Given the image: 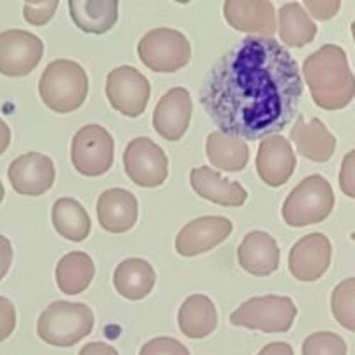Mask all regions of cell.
I'll return each instance as SVG.
<instances>
[{
  "label": "cell",
  "mask_w": 355,
  "mask_h": 355,
  "mask_svg": "<svg viewBox=\"0 0 355 355\" xmlns=\"http://www.w3.org/2000/svg\"><path fill=\"white\" fill-rule=\"evenodd\" d=\"M302 94L300 68L286 47L246 37L211 66L200 101L218 132L259 141L291 123Z\"/></svg>",
  "instance_id": "1"
},
{
  "label": "cell",
  "mask_w": 355,
  "mask_h": 355,
  "mask_svg": "<svg viewBox=\"0 0 355 355\" xmlns=\"http://www.w3.org/2000/svg\"><path fill=\"white\" fill-rule=\"evenodd\" d=\"M302 73L312 99L322 110L336 111L352 103L355 80L345 51L338 45L326 44L309 55Z\"/></svg>",
  "instance_id": "2"
},
{
  "label": "cell",
  "mask_w": 355,
  "mask_h": 355,
  "mask_svg": "<svg viewBox=\"0 0 355 355\" xmlns=\"http://www.w3.org/2000/svg\"><path fill=\"white\" fill-rule=\"evenodd\" d=\"M38 92L49 110L71 113L78 110L89 94V76L82 64L69 59L49 62L38 83Z\"/></svg>",
  "instance_id": "3"
},
{
  "label": "cell",
  "mask_w": 355,
  "mask_h": 355,
  "mask_svg": "<svg viewBox=\"0 0 355 355\" xmlns=\"http://www.w3.org/2000/svg\"><path fill=\"white\" fill-rule=\"evenodd\" d=\"M92 328L94 314L89 305L62 300L49 305L37 322V333L42 342L64 349L89 336Z\"/></svg>",
  "instance_id": "4"
},
{
  "label": "cell",
  "mask_w": 355,
  "mask_h": 355,
  "mask_svg": "<svg viewBox=\"0 0 355 355\" xmlns=\"http://www.w3.org/2000/svg\"><path fill=\"white\" fill-rule=\"evenodd\" d=\"M335 193L322 175H309L295 187L283 203V218L290 227L319 224L331 215Z\"/></svg>",
  "instance_id": "5"
},
{
  "label": "cell",
  "mask_w": 355,
  "mask_h": 355,
  "mask_svg": "<svg viewBox=\"0 0 355 355\" xmlns=\"http://www.w3.org/2000/svg\"><path fill=\"white\" fill-rule=\"evenodd\" d=\"M297 305L290 297H266L250 298L239 305L231 314L229 321L232 326L253 329L262 333H286L293 326L297 318Z\"/></svg>",
  "instance_id": "6"
},
{
  "label": "cell",
  "mask_w": 355,
  "mask_h": 355,
  "mask_svg": "<svg viewBox=\"0 0 355 355\" xmlns=\"http://www.w3.org/2000/svg\"><path fill=\"white\" fill-rule=\"evenodd\" d=\"M137 54L151 71L175 73L191 61V44L173 28H156L141 38Z\"/></svg>",
  "instance_id": "7"
},
{
  "label": "cell",
  "mask_w": 355,
  "mask_h": 355,
  "mask_svg": "<svg viewBox=\"0 0 355 355\" xmlns=\"http://www.w3.org/2000/svg\"><path fill=\"white\" fill-rule=\"evenodd\" d=\"M71 162L76 172L82 175H104L114 162L113 135L97 123L82 127L73 135Z\"/></svg>",
  "instance_id": "8"
},
{
  "label": "cell",
  "mask_w": 355,
  "mask_h": 355,
  "mask_svg": "<svg viewBox=\"0 0 355 355\" xmlns=\"http://www.w3.org/2000/svg\"><path fill=\"white\" fill-rule=\"evenodd\" d=\"M106 96L111 106L123 116L137 118L148 107L151 83L139 69L132 66H118L107 75Z\"/></svg>",
  "instance_id": "9"
},
{
  "label": "cell",
  "mask_w": 355,
  "mask_h": 355,
  "mask_svg": "<svg viewBox=\"0 0 355 355\" xmlns=\"http://www.w3.org/2000/svg\"><path fill=\"white\" fill-rule=\"evenodd\" d=\"M123 165L128 179L141 187H158L168 177L165 151L148 137H137L128 142L123 153Z\"/></svg>",
  "instance_id": "10"
},
{
  "label": "cell",
  "mask_w": 355,
  "mask_h": 355,
  "mask_svg": "<svg viewBox=\"0 0 355 355\" xmlns=\"http://www.w3.org/2000/svg\"><path fill=\"white\" fill-rule=\"evenodd\" d=\"M44 42L26 30H7L0 33V73L9 78L26 76L40 64Z\"/></svg>",
  "instance_id": "11"
},
{
  "label": "cell",
  "mask_w": 355,
  "mask_h": 355,
  "mask_svg": "<svg viewBox=\"0 0 355 355\" xmlns=\"http://www.w3.org/2000/svg\"><path fill=\"white\" fill-rule=\"evenodd\" d=\"M331 241L321 232L307 234L293 245L288 259V267L295 279L314 283L324 276L331 263Z\"/></svg>",
  "instance_id": "12"
},
{
  "label": "cell",
  "mask_w": 355,
  "mask_h": 355,
  "mask_svg": "<svg viewBox=\"0 0 355 355\" xmlns=\"http://www.w3.org/2000/svg\"><path fill=\"white\" fill-rule=\"evenodd\" d=\"M7 177L17 194L42 196L54 186L55 166L49 156L31 151L10 163Z\"/></svg>",
  "instance_id": "13"
},
{
  "label": "cell",
  "mask_w": 355,
  "mask_h": 355,
  "mask_svg": "<svg viewBox=\"0 0 355 355\" xmlns=\"http://www.w3.org/2000/svg\"><path fill=\"white\" fill-rule=\"evenodd\" d=\"M231 232L232 222L227 217H200L180 229L175 239V250L180 257H198L225 241Z\"/></svg>",
  "instance_id": "14"
},
{
  "label": "cell",
  "mask_w": 355,
  "mask_h": 355,
  "mask_svg": "<svg viewBox=\"0 0 355 355\" xmlns=\"http://www.w3.org/2000/svg\"><path fill=\"white\" fill-rule=\"evenodd\" d=\"M225 21L234 30L252 37L274 38L276 33V9L267 0H227L224 3Z\"/></svg>",
  "instance_id": "15"
},
{
  "label": "cell",
  "mask_w": 355,
  "mask_h": 355,
  "mask_svg": "<svg viewBox=\"0 0 355 355\" xmlns=\"http://www.w3.org/2000/svg\"><path fill=\"white\" fill-rule=\"evenodd\" d=\"M193 116V99L184 87H173L158 101L153 114L156 134L166 141H180Z\"/></svg>",
  "instance_id": "16"
},
{
  "label": "cell",
  "mask_w": 355,
  "mask_h": 355,
  "mask_svg": "<svg viewBox=\"0 0 355 355\" xmlns=\"http://www.w3.org/2000/svg\"><path fill=\"white\" fill-rule=\"evenodd\" d=\"M297 166V156L290 141L281 135L263 137L257 155V172L270 187H281L291 179Z\"/></svg>",
  "instance_id": "17"
},
{
  "label": "cell",
  "mask_w": 355,
  "mask_h": 355,
  "mask_svg": "<svg viewBox=\"0 0 355 355\" xmlns=\"http://www.w3.org/2000/svg\"><path fill=\"white\" fill-rule=\"evenodd\" d=\"M137 198L127 189L111 187L97 200V220L104 231L111 234H121L130 231L137 222Z\"/></svg>",
  "instance_id": "18"
},
{
  "label": "cell",
  "mask_w": 355,
  "mask_h": 355,
  "mask_svg": "<svg viewBox=\"0 0 355 355\" xmlns=\"http://www.w3.org/2000/svg\"><path fill=\"white\" fill-rule=\"evenodd\" d=\"M281 252L277 241L263 231L245 236L238 248L239 266L252 276L266 277L279 269Z\"/></svg>",
  "instance_id": "19"
},
{
  "label": "cell",
  "mask_w": 355,
  "mask_h": 355,
  "mask_svg": "<svg viewBox=\"0 0 355 355\" xmlns=\"http://www.w3.org/2000/svg\"><path fill=\"white\" fill-rule=\"evenodd\" d=\"M290 139L304 158L315 163L328 162L336 149V137L319 118L305 120L300 114L297 125L291 128Z\"/></svg>",
  "instance_id": "20"
},
{
  "label": "cell",
  "mask_w": 355,
  "mask_h": 355,
  "mask_svg": "<svg viewBox=\"0 0 355 355\" xmlns=\"http://www.w3.org/2000/svg\"><path fill=\"white\" fill-rule=\"evenodd\" d=\"M191 186L198 196L220 207H243L248 200V193L241 184L224 179L210 166L191 170Z\"/></svg>",
  "instance_id": "21"
},
{
  "label": "cell",
  "mask_w": 355,
  "mask_h": 355,
  "mask_svg": "<svg viewBox=\"0 0 355 355\" xmlns=\"http://www.w3.org/2000/svg\"><path fill=\"white\" fill-rule=\"evenodd\" d=\"M156 272L144 259H127L114 269L113 284L118 293L127 300H144L153 291Z\"/></svg>",
  "instance_id": "22"
},
{
  "label": "cell",
  "mask_w": 355,
  "mask_h": 355,
  "mask_svg": "<svg viewBox=\"0 0 355 355\" xmlns=\"http://www.w3.org/2000/svg\"><path fill=\"white\" fill-rule=\"evenodd\" d=\"M69 14L85 33H107L118 21L116 0H69Z\"/></svg>",
  "instance_id": "23"
},
{
  "label": "cell",
  "mask_w": 355,
  "mask_h": 355,
  "mask_svg": "<svg viewBox=\"0 0 355 355\" xmlns=\"http://www.w3.org/2000/svg\"><path fill=\"white\" fill-rule=\"evenodd\" d=\"M217 309L205 295H193L180 305L179 328L187 338H207L217 329Z\"/></svg>",
  "instance_id": "24"
},
{
  "label": "cell",
  "mask_w": 355,
  "mask_h": 355,
  "mask_svg": "<svg viewBox=\"0 0 355 355\" xmlns=\"http://www.w3.org/2000/svg\"><path fill=\"white\" fill-rule=\"evenodd\" d=\"M279 37L286 47L300 49L314 42L318 26L307 10L298 2H288L279 7Z\"/></svg>",
  "instance_id": "25"
},
{
  "label": "cell",
  "mask_w": 355,
  "mask_h": 355,
  "mask_svg": "<svg viewBox=\"0 0 355 355\" xmlns=\"http://www.w3.org/2000/svg\"><path fill=\"white\" fill-rule=\"evenodd\" d=\"M96 276L92 259L83 252H71L62 257L55 267V281L62 293H83Z\"/></svg>",
  "instance_id": "26"
},
{
  "label": "cell",
  "mask_w": 355,
  "mask_h": 355,
  "mask_svg": "<svg viewBox=\"0 0 355 355\" xmlns=\"http://www.w3.org/2000/svg\"><path fill=\"white\" fill-rule=\"evenodd\" d=\"M52 224L59 236L82 243L90 234V217L82 203L73 198H59L52 207Z\"/></svg>",
  "instance_id": "27"
},
{
  "label": "cell",
  "mask_w": 355,
  "mask_h": 355,
  "mask_svg": "<svg viewBox=\"0 0 355 355\" xmlns=\"http://www.w3.org/2000/svg\"><path fill=\"white\" fill-rule=\"evenodd\" d=\"M207 156L210 163L225 172H239L250 162V148L241 139L222 132H211L207 139Z\"/></svg>",
  "instance_id": "28"
},
{
  "label": "cell",
  "mask_w": 355,
  "mask_h": 355,
  "mask_svg": "<svg viewBox=\"0 0 355 355\" xmlns=\"http://www.w3.org/2000/svg\"><path fill=\"white\" fill-rule=\"evenodd\" d=\"M333 315L340 326L354 331L355 328V279L342 281L331 295Z\"/></svg>",
  "instance_id": "29"
},
{
  "label": "cell",
  "mask_w": 355,
  "mask_h": 355,
  "mask_svg": "<svg viewBox=\"0 0 355 355\" xmlns=\"http://www.w3.org/2000/svg\"><path fill=\"white\" fill-rule=\"evenodd\" d=\"M302 355H347V343L336 333L318 331L305 338Z\"/></svg>",
  "instance_id": "30"
},
{
  "label": "cell",
  "mask_w": 355,
  "mask_h": 355,
  "mask_svg": "<svg viewBox=\"0 0 355 355\" xmlns=\"http://www.w3.org/2000/svg\"><path fill=\"white\" fill-rule=\"evenodd\" d=\"M139 355H191L187 347L170 336H158L144 343Z\"/></svg>",
  "instance_id": "31"
},
{
  "label": "cell",
  "mask_w": 355,
  "mask_h": 355,
  "mask_svg": "<svg viewBox=\"0 0 355 355\" xmlns=\"http://www.w3.org/2000/svg\"><path fill=\"white\" fill-rule=\"evenodd\" d=\"M58 7H59V2H55V0H52V2H37V3L26 2L23 6L24 19H26L30 24H33V26H44V24H47L49 21L54 17Z\"/></svg>",
  "instance_id": "32"
},
{
  "label": "cell",
  "mask_w": 355,
  "mask_h": 355,
  "mask_svg": "<svg viewBox=\"0 0 355 355\" xmlns=\"http://www.w3.org/2000/svg\"><path fill=\"white\" fill-rule=\"evenodd\" d=\"M340 0H305L302 3L305 10H309V16H314L319 21H328L335 17L340 9Z\"/></svg>",
  "instance_id": "33"
},
{
  "label": "cell",
  "mask_w": 355,
  "mask_h": 355,
  "mask_svg": "<svg viewBox=\"0 0 355 355\" xmlns=\"http://www.w3.org/2000/svg\"><path fill=\"white\" fill-rule=\"evenodd\" d=\"M16 329V307L6 297H0V342L9 338Z\"/></svg>",
  "instance_id": "34"
},
{
  "label": "cell",
  "mask_w": 355,
  "mask_h": 355,
  "mask_svg": "<svg viewBox=\"0 0 355 355\" xmlns=\"http://www.w3.org/2000/svg\"><path fill=\"white\" fill-rule=\"evenodd\" d=\"M354 166H355V151H350L349 155L345 156V159H343L342 170H340V186H342V191L349 198H355Z\"/></svg>",
  "instance_id": "35"
},
{
  "label": "cell",
  "mask_w": 355,
  "mask_h": 355,
  "mask_svg": "<svg viewBox=\"0 0 355 355\" xmlns=\"http://www.w3.org/2000/svg\"><path fill=\"white\" fill-rule=\"evenodd\" d=\"M12 245H10V241L6 236L0 234V281L9 272V267L12 263Z\"/></svg>",
  "instance_id": "36"
},
{
  "label": "cell",
  "mask_w": 355,
  "mask_h": 355,
  "mask_svg": "<svg viewBox=\"0 0 355 355\" xmlns=\"http://www.w3.org/2000/svg\"><path fill=\"white\" fill-rule=\"evenodd\" d=\"M78 355H118V352L114 347L110 345V343L92 342L87 343V345L80 350Z\"/></svg>",
  "instance_id": "37"
},
{
  "label": "cell",
  "mask_w": 355,
  "mask_h": 355,
  "mask_svg": "<svg viewBox=\"0 0 355 355\" xmlns=\"http://www.w3.org/2000/svg\"><path fill=\"white\" fill-rule=\"evenodd\" d=\"M259 355H295V352L293 349H291L290 343L274 342L263 347V349L259 352Z\"/></svg>",
  "instance_id": "38"
},
{
  "label": "cell",
  "mask_w": 355,
  "mask_h": 355,
  "mask_svg": "<svg viewBox=\"0 0 355 355\" xmlns=\"http://www.w3.org/2000/svg\"><path fill=\"white\" fill-rule=\"evenodd\" d=\"M10 144V128L6 121L0 118V156L6 153V149L9 148Z\"/></svg>",
  "instance_id": "39"
},
{
  "label": "cell",
  "mask_w": 355,
  "mask_h": 355,
  "mask_svg": "<svg viewBox=\"0 0 355 355\" xmlns=\"http://www.w3.org/2000/svg\"><path fill=\"white\" fill-rule=\"evenodd\" d=\"M3 194H6V189H3V184H2V180H0V203L3 201Z\"/></svg>",
  "instance_id": "40"
}]
</instances>
